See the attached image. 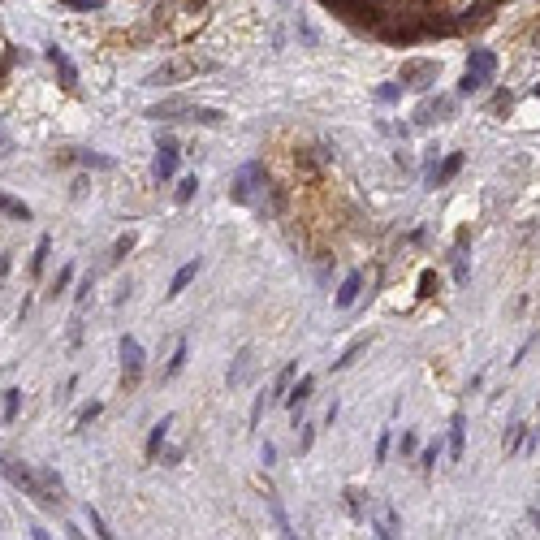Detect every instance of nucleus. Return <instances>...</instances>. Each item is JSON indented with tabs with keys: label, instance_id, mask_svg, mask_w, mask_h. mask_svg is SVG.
I'll use <instances>...</instances> for the list:
<instances>
[{
	"label": "nucleus",
	"instance_id": "37",
	"mask_svg": "<svg viewBox=\"0 0 540 540\" xmlns=\"http://www.w3.org/2000/svg\"><path fill=\"white\" fill-rule=\"evenodd\" d=\"M65 9H74V13H95V9H104V0H65Z\"/></svg>",
	"mask_w": 540,
	"mask_h": 540
},
{
	"label": "nucleus",
	"instance_id": "11",
	"mask_svg": "<svg viewBox=\"0 0 540 540\" xmlns=\"http://www.w3.org/2000/svg\"><path fill=\"white\" fill-rule=\"evenodd\" d=\"M191 69H199L195 61H169V65H160V69H151L147 74V83L151 87H160V83H173V78H186Z\"/></svg>",
	"mask_w": 540,
	"mask_h": 540
},
{
	"label": "nucleus",
	"instance_id": "38",
	"mask_svg": "<svg viewBox=\"0 0 540 540\" xmlns=\"http://www.w3.org/2000/svg\"><path fill=\"white\" fill-rule=\"evenodd\" d=\"M99 410H104L99 402H91V406H83V410H78V432H83L87 424H95V420H99Z\"/></svg>",
	"mask_w": 540,
	"mask_h": 540
},
{
	"label": "nucleus",
	"instance_id": "34",
	"mask_svg": "<svg viewBox=\"0 0 540 540\" xmlns=\"http://www.w3.org/2000/svg\"><path fill=\"white\" fill-rule=\"evenodd\" d=\"M268 506H272V519H277L281 536H294V527H290V519H286V510H281V501H277V497H268Z\"/></svg>",
	"mask_w": 540,
	"mask_h": 540
},
{
	"label": "nucleus",
	"instance_id": "25",
	"mask_svg": "<svg viewBox=\"0 0 540 540\" xmlns=\"http://www.w3.org/2000/svg\"><path fill=\"white\" fill-rule=\"evenodd\" d=\"M18 410H22V389H5V406H0V420L13 424V420H18Z\"/></svg>",
	"mask_w": 540,
	"mask_h": 540
},
{
	"label": "nucleus",
	"instance_id": "27",
	"mask_svg": "<svg viewBox=\"0 0 540 540\" xmlns=\"http://www.w3.org/2000/svg\"><path fill=\"white\" fill-rule=\"evenodd\" d=\"M186 368V338H177V346H173V359H169V368H165V376H177Z\"/></svg>",
	"mask_w": 540,
	"mask_h": 540
},
{
	"label": "nucleus",
	"instance_id": "36",
	"mask_svg": "<svg viewBox=\"0 0 540 540\" xmlns=\"http://www.w3.org/2000/svg\"><path fill=\"white\" fill-rule=\"evenodd\" d=\"M389 450H394V428H385V432H380V441H376V462L389 458Z\"/></svg>",
	"mask_w": 540,
	"mask_h": 540
},
{
	"label": "nucleus",
	"instance_id": "46",
	"mask_svg": "<svg viewBox=\"0 0 540 540\" xmlns=\"http://www.w3.org/2000/svg\"><path fill=\"white\" fill-rule=\"evenodd\" d=\"M432 290H436V272L428 268V272L420 277V294H432Z\"/></svg>",
	"mask_w": 540,
	"mask_h": 540
},
{
	"label": "nucleus",
	"instance_id": "21",
	"mask_svg": "<svg viewBox=\"0 0 540 540\" xmlns=\"http://www.w3.org/2000/svg\"><path fill=\"white\" fill-rule=\"evenodd\" d=\"M186 121H195V125H221L225 113H221V109H199V104H191V109H186Z\"/></svg>",
	"mask_w": 540,
	"mask_h": 540
},
{
	"label": "nucleus",
	"instance_id": "26",
	"mask_svg": "<svg viewBox=\"0 0 540 540\" xmlns=\"http://www.w3.org/2000/svg\"><path fill=\"white\" fill-rule=\"evenodd\" d=\"M130 251H134V234H121V238L113 242V251H109V264H121Z\"/></svg>",
	"mask_w": 540,
	"mask_h": 540
},
{
	"label": "nucleus",
	"instance_id": "31",
	"mask_svg": "<svg viewBox=\"0 0 540 540\" xmlns=\"http://www.w3.org/2000/svg\"><path fill=\"white\" fill-rule=\"evenodd\" d=\"M436 458H441V441H432L424 454H420V471L424 476H432V467H436Z\"/></svg>",
	"mask_w": 540,
	"mask_h": 540
},
{
	"label": "nucleus",
	"instance_id": "4",
	"mask_svg": "<svg viewBox=\"0 0 540 540\" xmlns=\"http://www.w3.org/2000/svg\"><path fill=\"white\" fill-rule=\"evenodd\" d=\"M121 368H125V385H139L143 368H147V354L134 338H121Z\"/></svg>",
	"mask_w": 540,
	"mask_h": 540
},
{
	"label": "nucleus",
	"instance_id": "16",
	"mask_svg": "<svg viewBox=\"0 0 540 540\" xmlns=\"http://www.w3.org/2000/svg\"><path fill=\"white\" fill-rule=\"evenodd\" d=\"M359 294H364V272H350V277L342 281V290L333 294V303H338L342 312H346V307H354V298H359Z\"/></svg>",
	"mask_w": 540,
	"mask_h": 540
},
{
	"label": "nucleus",
	"instance_id": "12",
	"mask_svg": "<svg viewBox=\"0 0 540 540\" xmlns=\"http://www.w3.org/2000/svg\"><path fill=\"white\" fill-rule=\"evenodd\" d=\"M462 445H467V415L454 410V415H450V462L462 458Z\"/></svg>",
	"mask_w": 540,
	"mask_h": 540
},
{
	"label": "nucleus",
	"instance_id": "39",
	"mask_svg": "<svg viewBox=\"0 0 540 540\" xmlns=\"http://www.w3.org/2000/svg\"><path fill=\"white\" fill-rule=\"evenodd\" d=\"M264 410H268V398L260 394V398H255V406H251V428H260V420H264Z\"/></svg>",
	"mask_w": 540,
	"mask_h": 540
},
{
	"label": "nucleus",
	"instance_id": "24",
	"mask_svg": "<svg viewBox=\"0 0 540 540\" xmlns=\"http://www.w3.org/2000/svg\"><path fill=\"white\" fill-rule=\"evenodd\" d=\"M48 255H53V238H39V247H35V255H31V277H39L43 272V264H48Z\"/></svg>",
	"mask_w": 540,
	"mask_h": 540
},
{
	"label": "nucleus",
	"instance_id": "45",
	"mask_svg": "<svg viewBox=\"0 0 540 540\" xmlns=\"http://www.w3.org/2000/svg\"><path fill=\"white\" fill-rule=\"evenodd\" d=\"M493 113H510V91H497L493 95Z\"/></svg>",
	"mask_w": 540,
	"mask_h": 540
},
{
	"label": "nucleus",
	"instance_id": "23",
	"mask_svg": "<svg viewBox=\"0 0 540 540\" xmlns=\"http://www.w3.org/2000/svg\"><path fill=\"white\" fill-rule=\"evenodd\" d=\"M74 160H78L83 169H117V160L113 156H99V151H78Z\"/></svg>",
	"mask_w": 540,
	"mask_h": 540
},
{
	"label": "nucleus",
	"instance_id": "17",
	"mask_svg": "<svg viewBox=\"0 0 540 540\" xmlns=\"http://www.w3.org/2000/svg\"><path fill=\"white\" fill-rule=\"evenodd\" d=\"M199 268H203V260H186L182 268H177V272H173V281H169V298H177V294H182V290L191 286V281L199 277Z\"/></svg>",
	"mask_w": 540,
	"mask_h": 540
},
{
	"label": "nucleus",
	"instance_id": "7",
	"mask_svg": "<svg viewBox=\"0 0 540 540\" xmlns=\"http://www.w3.org/2000/svg\"><path fill=\"white\" fill-rule=\"evenodd\" d=\"M450 113H454V99L450 95H436V99L428 95L424 104L415 109V125H436V121H445Z\"/></svg>",
	"mask_w": 540,
	"mask_h": 540
},
{
	"label": "nucleus",
	"instance_id": "51",
	"mask_svg": "<svg viewBox=\"0 0 540 540\" xmlns=\"http://www.w3.org/2000/svg\"><path fill=\"white\" fill-rule=\"evenodd\" d=\"M532 95H536V99H540V83H536V87H532Z\"/></svg>",
	"mask_w": 540,
	"mask_h": 540
},
{
	"label": "nucleus",
	"instance_id": "13",
	"mask_svg": "<svg viewBox=\"0 0 540 540\" xmlns=\"http://www.w3.org/2000/svg\"><path fill=\"white\" fill-rule=\"evenodd\" d=\"M462 160H467L462 151H450V156H445L441 165H436V173L428 177V186H445V182H454V177H458V169H462Z\"/></svg>",
	"mask_w": 540,
	"mask_h": 540
},
{
	"label": "nucleus",
	"instance_id": "22",
	"mask_svg": "<svg viewBox=\"0 0 540 540\" xmlns=\"http://www.w3.org/2000/svg\"><path fill=\"white\" fill-rule=\"evenodd\" d=\"M0 212L13 216V221H31V208H27V203L13 199V195H5V191H0Z\"/></svg>",
	"mask_w": 540,
	"mask_h": 540
},
{
	"label": "nucleus",
	"instance_id": "50",
	"mask_svg": "<svg viewBox=\"0 0 540 540\" xmlns=\"http://www.w3.org/2000/svg\"><path fill=\"white\" fill-rule=\"evenodd\" d=\"M5 147H9V134H5V130H0V151H5Z\"/></svg>",
	"mask_w": 540,
	"mask_h": 540
},
{
	"label": "nucleus",
	"instance_id": "18",
	"mask_svg": "<svg viewBox=\"0 0 540 540\" xmlns=\"http://www.w3.org/2000/svg\"><path fill=\"white\" fill-rule=\"evenodd\" d=\"M294 364H286V368H281L277 372V380H272V394H268V402H286V394H290V385H294Z\"/></svg>",
	"mask_w": 540,
	"mask_h": 540
},
{
	"label": "nucleus",
	"instance_id": "52",
	"mask_svg": "<svg viewBox=\"0 0 540 540\" xmlns=\"http://www.w3.org/2000/svg\"><path fill=\"white\" fill-rule=\"evenodd\" d=\"M536 43H540V31H536Z\"/></svg>",
	"mask_w": 540,
	"mask_h": 540
},
{
	"label": "nucleus",
	"instance_id": "40",
	"mask_svg": "<svg viewBox=\"0 0 540 540\" xmlns=\"http://www.w3.org/2000/svg\"><path fill=\"white\" fill-rule=\"evenodd\" d=\"M398 450H402V458H410L420 450V441H415V432H402V441H398Z\"/></svg>",
	"mask_w": 540,
	"mask_h": 540
},
{
	"label": "nucleus",
	"instance_id": "35",
	"mask_svg": "<svg viewBox=\"0 0 540 540\" xmlns=\"http://www.w3.org/2000/svg\"><path fill=\"white\" fill-rule=\"evenodd\" d=\"M303 432H298V454H307V450H312L316 445V424H298Z\"/></svg>",
	"mask_w": 540,
	"mask_h": 540
},
{
	"label": "nucleus",
	"instance_id": "19",
	"mask_svg": "<svg viewBox=\"0 0 540 540\" xmlns=\"http://www.w3.org/2000/svg\"><path fill=\"white\" fill-rule=\"evenodd\" d=\"M169 428H173V415H165V420H160L156 428H151V436H147V458H160V445H165Z\"/></svg>",
	"mask_w": 540,
	"mask_h": 540
},
{
	"label": "nucleus",
	"instance_id": "44",
	"mask_svg": "<svg viewBox=\"0 0 540 540\" xmlns=\"http://www.w3.org/2000/svg\"><path fill=\"white\" fill-rule=\"evenodd\" d=\"M260 462H264V467H272V462H277V445H272V441L260 445Z\"/></svg>",
	"mask_w": 540,
	"mask_h": 540
},
{
	"label": "nucleus",
	"instance_id": "32",
	"mask_svg": "<svg viewBox=\"0 0 540 540\" xmlns=\"http://www.w3.org/2000/svg\"><path fill=\"white\" fill-rule=\"evenodd\" d=\"M467 277H471V268H467V255H462V247L454 251V281L458 286H467Z\"/></svg>",
	"mask_w": 540,
	"mask_h": 540
},
{
	"label": "nucleus",
	"instance_id": "42",
	"mask_svg": "<svg viewBox=\"0 0 540 540\" xmlns=\"http://www.w3.org/2000/svg\"><path fill=\"white\" fill-rule=\"evenodd\" d=\"M69 281H74V268H69V264H65V268H61V272H57V281H53V294H61V290H65V286H69Z\"/></svg>",
	"mask_w": 540,
	"mask_h": 540
},
{
	"label": "nucleus",
	"instance_id": "49",
	"mask_svg": "<svg viewBox=\"0 0 540 540\" xmlns=\"http://www.w3.org/2000/svg\"><path fill=\"white\" fill-rule=\"evenodd\" d=\"M527 519H532V527L540 532V510H532V514H527Z\"/></svg>",
	"mask_w": 540,
	"mask_h": 540
},
{
	"label": "nucleus",
	"instance_id": "10",
	"mask_svg": "<svg viewBox=\"0 0 540 540\" xmlns=\"http://www.w3.org/2000/svg\"><path fill=\"white\" fill-rule=\"evenodd\" d=\"M251 372H255V350H251V346H242V350H238V359H234V368H229V376H225V380H229V389H242V385L251 380Z\"/></svg>",
	"mask_w": 540,
	"mask_h": 540
},
{
	"label": "nucleus",
	"instance_id": "20",
	"mask_svg": "<svg viewBox=\"0 0 540 540\" xmlns=\"http://www.w3.org/2000/svg\"><path fill=\"white\" fill-rule=\"evenodd\" d=\"M368 342H372V338H354V342H350V346L342 350V359H333V372H342V368H350L354 359L364 354V350H368Z\"/></svg>",
	"mask_w": 540,
	"mask_h": 540
},
{
	"label": "nucleus",
	"instance_id": "48",
	"mask_svg": "<svg viewBox=\"0 0 540 540\" xmlns=\"http://www.w3.org/2000/svg\"><path fill=\"white\" fill-rule=\"evenodd\" d=\"M9 268H13V260H9V255H0V281L9 277Z\"/></svg>",
	"mask_w": 540,
	"mask_h": 540
},
{
	"label": "nucleus",
	"instance_id": "41",
	"mask_svg": "<svg viewBox=\"0 0 540 540\" xmlns=\"http://www.w3.org/2000/svg\"><path fill=\"white\" fill-rule=\"evenodd\" d=\"M87 523H91V532H95V536H109L104 519H99V510H91V506H87Z\"/></svg>",
	"mask_w": 540,
	"mask_h": 540
},
{
	"label": "nucleus",
	"instance_id": "47",
	"mask_svg": "<svg viewBox=\"0 0 540 540\" xmlns=\"http://www.w3.org/2000/svg\"><path fill=\"white\" fill-rule=\"evenodd\" d=\"M87 294H91V277H87V281H78V290H74V298H78V303H87Z\"/></svg>",
	"mask_w": 540,
	"mask_h": 540
},
{
	"label": "nucleus",
	"instance_id": "8",
	"mask_svg": "<svg viewBox=\"0 0 540 540\" xmlns=\"http://www.w3.org/2000/svg\"><path fill=\"white\" fill-rule=\"evenodd\" d=\"M467 69L480 74L484 83L497 78V53H488V48H467Z\"/></svg>",
	"mask_w": 540,
	"mask_h": 540
},
{
	"label": "nucleus",
	"instance_id": "3",
	"mask_svg": "<svg viewBox=\"0 0 540 540\" xmlns=\"http://www.w3.org/2000/svg\"><path fill=\"white\" fill-rule=\"evenodd\" d=\"M264 182H268L264 165H260V160H251V165H242V169L234 173V186H229V199H234V203H255V191H260Z\"/></svg>",
	"mask_w": 540,
	"mask_h": 540
},
{
	"label": "nucleus",
	"instance_id": "6",
	"mask_svg": "<svg viewBox=\"0 0 540 540\" xmlns=\"http://www.w3.org/2000/svg\"><path fill=\"white\" fill-rule=\"evenodd\" d=\"M43 57L53 61V69H57V78H61V87H65V91H78V69H74V61L65 57V48L48 43V48H43Z\"/></svg>",
	"mask_w": 540,
	"mask_h": 540
},
{
	"label": "nucleus",
	"instance_id": "5",
	"mask_svg": "<svg viewBox=\"0 0 540 540\" xmlns=\"http://www.w3.org/2000/svg\"><path fill=\"white\" fill-rule=\"evenodd\" d=\"M156 165H151V173H156V182H169V177L177 173V139L173 134H160L156 139Z\"/></svg>",
	"mask_w": 540,
	"mask_h": 540
},
{
	"label": "nucleus",
	"instance_id": "29",
	"mask_svg": "<svg viewBox=\"0 0 540 540\" xmlns=\"http://www.w3.org/2000/svg\"><path fill=\"white\" fill-rule=\"evenodd\" d=\"M402 99V83H385V87H376V104H398Z\"/></svg>",
	"mask_w": 540,
	"mask_h": 540
},
{
	"label": "nucleus",
	"instance_id": "28",
	"mask_svg": "<svg viewBox=\"0 0 540 540\" xmlns=\"http://www.w3.org/2000/svg\"><path fill=\"white\" fill-rule=\"evenodd\" d=\"M484 87H488V83L480 78V74H471V69H467V74H462V83H458V95H480Z\"/></svg>",
	"mask_w": 540,
	"mask_h": 540
},
{
	"label": "nucleus",
	"instance_id": "43",
	"mask_svg": "<svg viewBox=\"0 0 540 540\" xmlns=\"http://www.w3.org/2000/svg\"><path fill=\"white\" fill-rule=\"evenodd\" d=\"M536 342H540V333H532V338H527V342L519 346V354H514V359H510V364H523V359L532 354V346H536Z\"/></svg>",
	"mask_w": 540,
	"mask_h": 540
},
{
	"label": "nucleus",
	"instance_id": "9",
	"mask_svg": "<svg viewBox=\"0 0 540 540\" xmlns=\"http://www.w3.org/2000/svg\"><path fill=\"white\" fill-rule=\"evenodd\" d=\"M39 484H43V510H57L65 501V484L53 467H39Z\"/></svg>",
	"mask_w": 540,
	"mask_h": 540
},
{
	"label": "nucleus",
	"instance_id": "33",
	"mask_svg": "<svg viewBox=\"0 0 540 540\" xmlns=\"http://www.w3.org/2000/svg\"><path fill=\"white\" fill-rule=\"evenodd\" d=\"M523 436H527V424H514V428H510V445H506V454H523Z\"/></svg>",
	"mask_w": 540,
	"mask_h": 540
},
{
	"label": "nucleus",
	"instance_id": "1",
	"mask_svg": "<svg viewBox=\"0 0 540 540\" xmlns=\"http://www.w3.org/2000/svg\"><path fill=\"white\" fill-rule=\"evenodd\" d=\"M0 476H5L13 488H22L27 497H35V501L43 506V484H39V471H31L27 462H18V458H9V454H0Z\"/></svg>",
	"mask_w": 540,
	"mask_h": 540
},
{
	"label": "nucleus",
	"instance_id": "14",
	"mask_svg": "<svg viewBox=\"0 0 540 540\" xmlns=\"http://www.w3.org/2000/svg\"><path fill=\"white\" fill-rule=\"evenodd\" d=\"M312 389H316V376H298V385H290V394H286V406L294 410V415H298V410H303L307 402H312Z\"/></svg>",
	"mask_w": 540,
	"mask_h": 540
},
{
	"label": "nucleus",
	"instance_id": "2",
	"mask_svg": "<svg viewBox=\"0 0 540 540\" xmlns=\"http://www.w3.org/2000/svg\"><path fill=\"white\" fill-rule=\"evenodd\" d=\"M436 74H441V61H428V57H415V61H402L398 69V83L410 87V91H428L436 83Z\"/></svg>",
	"mask_w": 540,
	"mask_h": 540
},
{
	"label": "nucleus",
	"instance_id": "30",
	"mask_svg": "<svg viewBox=\"0 0 540 540\" xmlns=\"http://www.w3.org/2000/svg\"><path fill=\"white\" fill-rule=\"evenodd\" d=\"M195 191H199V177H182V182H177V191H173V199H177V203H191Z\"/></svg>",
	"mask_w": 540,
	"mask_h": 540
},
{
	"label": "nucleus",
	"instance_id": "15",
	"mask_svg": "<svg viewBox=\"0 0 540 540\" xmlns=\"http://www.w3.org/2000/svg\"><path fill=\"white\" fill-rule=\"evenodd\" d=\"M186 109H191V99H186V95H173V99H160V104H151L147 117H151V121H173V113H186Z\"/></svg>",
	"mask_w": 540,
	"mask_h": 540
}]
</instances>
